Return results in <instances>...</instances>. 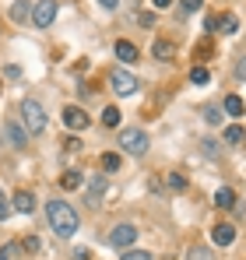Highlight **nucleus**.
<instances>
[{
    "instance_id": "1a4fd4ad",
    "label": "nucleus",
    "mask_w": 246,
    "mask_h": 260,
    "mask_svg": "<svg viewBox=\"0 0 246 260\" xmlns=\"http://www.w3.org/2000/svg\"><path fill=\"white\" fill-rule=\"evenodd\" d=\"M11 204H14V211H21V215H32V211H36V197H32L28 190H18Z\"/></svg>"
},
{
    "instance_id": "2f4dec72",
    "label": "nucleus",
    "mask_w": 246,
    "mask_h": 260,
    "mask_svg": "<svg viewBox=\"0 0 246 260\" xmlns=\"http://www.w3.org/2000/svg\"><path fill=\"white\" fill-rule=\"evenodd\" d=\"M204 151L211 155V158H214V155H218V144H214V141H204Z\"/></svg>"
},
{
    "instance_id": "7ed1b4c3",
    "label": "nucleus",
    "mask_w": 246,
    "mask_h": 260,
    "mask_svg": "<svg viewBox=\"0 0 246 260\" xmlns=\"http://www.w3.org/2000/svg\"><path fill=\"white\" fill-rule=\"evenodd\" d=\"M120 148L127 151V155H144L148 151V134L144 130H137V127H123L120 130Z\"/></svg>"
},
{
    "instance_id": "9b49d317",
    "label": "nucleus",
    "mask_w": 246,
    "mask_h": 260,
    "mask_svg": "<svg viewBox=\"0 0 246 260\" xmlns=\"http://www.w3.org/2000/svg\"><path fill=\"white\" fill-rule=\"evenodd\" d=\"M116 56H120V63H137V60H141L137 46L127 43V39H120V43H116Z\"/></svg>"
},
{
    "instance_id": "5701e85b",
    "label": "nucleus",
    "mask_w": 246,
    "mask_h": 260,
    "mask_svg": "<svg viewBox=\"0 0 246 260\" xmlns=\"http://www.w3.org/2000/svg\"><path fill=\"white\" fill-rule=\"evenodd\" d=\"M120 260H151V253H148V250H130V246H127V250L120 253Z\"/></svg>"
},
{
    "instance_id": "c756f323",
    "label": "nucleus",
    "mask_w": 246,
    "mask_h": 260,
    "mask_svg": "<svg viewBox=\"0 0 246 260\" xmlns=\"http://www.w3.org/2000/svg\"><path fill=\"white\" fill-rule=\"evenodd\" d=\"M201 4H204V0H183V11L194 14V11H201Z\"/></svg>"
},
{
    "instance_id": "9d476101",
    "label": "nucleus",
    "mask_w": 246,
    "mask_h": 260,
    "mask_svg": "<svg viewBox=\"0 0 246 260\" xmlns=\"http://www.w3.org/2000/svg\"><path fill=\"white\" fill-rule=\"evenodd\" d=\"M211 239H214V246H229V243H236V225H214Z\"/></svg>"
},
{
    "instance_id": "6e6552de",
    "label": "nucleus",
    "mask_w": 246,
    "mask_h": 260,
    "mask_svg": "<svg viewBox=\"0 0 246 260\" xmlns=\"http://www.w3.org/2000/svg\"><path fill=\"white\" fill-rule=\"evenodd\" d=\"M151 56L162 60V63H169V60L176 56V46L169 43V39H155V43H151Z\"/></svg>"
},
{
    "instance_id": "6ab92c4d",
    "label": "nucleus",
    "mask_w": 246,
    "mask_h": 260,
    "mask_svg": "<svg viewBox=\"0 0 246 260\" xmlns=\"http://www.w3.org/2000/svg\"><path fill=\"white\" fill-rule=\"evenodd\" d=\"M214 204H218V208H232V204H236V193H232L229 186H222V190L214 193Z\"/></svg>"
},
{
    "instance_id": "4468645a",
    "label": "nucleus",
    "mask_w": 246,
    "mask_h": 260,
    "mask_svg": "<svg viewBox=\"0 0 246 260\" xmlns=\"http://www.w3.org/2000/svg\"><path fill=\"white\" fill-rule=\"evenodd\" d=\"M7 141L14 144V148H25L28 141H25V127L21 123H7Z\"/></svg>"
},
{
    "instance_id": "a878e982",
    "label": "nucleus",
    "mask_w": 246,
    "mask_h": 260,
    "mask_svg": "<svg viewBox=\"0 0 246 260\" xmlns=\"http://www.w3.org/2000/svg\"><path fill=\"white\" fill-rule=\"evenodd\" d=\"M18 253V243H7V246H0V260H14Z\"/></svg>"
},
{
    "instance_id": "423d86ee",
    "label": "nucleus",
    "mask_w": 246,
    "mask_h": 260,
    "mask_svg": "<svg viewBox=\"0 0 246 260\" xmlns=\"http://www.w3.org/2000/svg\"><path fill=\"white\" fill-rule=\"evenodd\" d=\"M109 85H113L116 95H134V91H137V78L127 74V71H113V74H109Z\"/></svg>"
},
{
    "instance_id": "7c9ffc66",
    "label": "nucleus",
    "mask_w": 246,
    "mask_h": 260,
    "mask_svg": "<svg viewBox=\"0 0 246 260\" xmlns=\"http://www.w3.org/2000/svg\"><path fill=\"white\" fill-rule=\"evenodd\" d=\"M236 78H239V81H246V56H239V60H236Z\"/></svg>"
},
{
    "instance_id": "4be33fe9",
    "label": "nucleus",
    "mask_w": 246,
    "mask_h": 260,
    "mask_svg": "<svg viewBox=\"0 0 246 260\" xmlns=\"http://www.w3.org/2000/svg\"><path fill=\"white\" fill-rule=\"evenodd\" d=\"M190 81H194V85H211V71H207V67H194V71H190Z\"/></svg>"
},
{
    "instance_id": "ddd939ff",
    "label": "nucleus",
    "mask_w": 246,
    "mask_h": 260,
    "mask_svg": "<svg viewBox=\"0 0 246 260\" xmlns=\"http://www.w3.org/2000/svg\"><path fill=\"white\" fill-rule=\"evenodd\" d=\"M243 109H246V102L239 99V95H225V113H229L232 120H239V116H243Z\"/></svg>"
},
{
    "instance_id": "cd10ccee",
    "label": "nucleus",
    "mask_w": 246,
    "mask_h": 260,
    "mask_svg": "<svg viewBox=\"0 0 246 260\" xmlns=\"http://www.w3.org/2000/svg\"><path fill=\"white\" fill-rule=\"evenodd\" d=\"M169 186H172V190H183V186H187V179H183L179 173H172V176H169Z\"/></svg>"
},
{
    "instance_id": "dca6fc26",
    "label": "nucleus",
    "mask_w": 246,
    "mask_h": 260,
    "mask_svg": "<svg viewBox=\"0 0 246 260\" xmlns=\"http://www.w3.org/2000/svg\"><path fill=\"white\" fill-rule=\"evenodd\" d=\"M218 32L236 36V32H239V18H236V14H222V18H218Z\"/></svg>"
},
{
    "instance_id": "aec40b11",
    "label": "nucleus",
    "mask_w": 246,
    "mask_h": 260,
    "mask_svg": "<svg viewBox=\"0 0 246 260\" xmlns=\"http://www.w3.org/2000/svg\"><path fill=\"white\" fill-rule=\"evenodd\" d=\"M102 123H106V127H120V109H116V106H106V109H102Z\"/></svg>"
},
{
    "instance_id": "412c9836",
    "label": "nucleus",
    "mask_w": 246,
    "mask_h": 260,
    "mask_svg": "<svg viewBox=\"0 0 246 260\" xmlns=\"http://www.w3.org/2000/svg\"><path fill=\"white\" fill-rule=\"evenodd\" d=\"M239 141H246V130L239 123H232V127L225 130V144H239Z\"/></svg>"
},
{
    "instance_id": "2eb2a0df",
    "label": "nucleus",
    "mask_w": 246,
    "mask_h": 260,
    "mask_svg": "<svg viewBox=\"0 0 246 260\" xmlns=\"http://www.w3.org/2000/svg\"><path fill=\"white\" fill-rule=\"evenodd\" d=\"M11 18H14V21H28V18H32L28 0H14V4H11Z\"/></svg>"
},
{
    "instance_id": "393cba45",
    "label": "nucleus",
    "mask_w": 246,
    "mask_h": 260,
    "mask_svg": "<svg viewBox=\"0 0 246 260\" xmlns=\"http://www.w3.org/2000/svg\"><path fill=\"white\" fill-rule=\"evenodd\" d=\"M222 116H225L222 109H211V106L204 109V120H207V123H222Z\"/></svg>"
},
{
    "instance_id": "f8f14e48",
    "label": "nucleus",
    "mask_w": 246,
    "mask_h": 260,
    "mask_svg": "<svg viewBox=\"0 0 246 260\" xmlns=\"http://www.w3.org/2000/svg\"><path fill=\"white\" fill-rule=\"evenodd\" d=\"M102 193H106V179L99 176V179H91V183H88V204L95 208V204L102 201Z\"/></svg>"
},
{
    "instance_id": "f3484780",
    "label": "nucleus",
    "mask_w": 246,
    "mask_h": 260,
    "mask_svg": "<svg viewBox=\"0 0 246 260\" xmlns=\"http://www.w3.org/2000/svg\"><path fill=\"white\" fill-rule=\"evenodd\" d=\"M60 186H64V190H74V186H81V173H78V169H67V173L60 176Z\"/></svg>"
},
{
    "instance_id": "f03ea898",
    "label": "nucleus",
    "mask_w": 246,
    "mask_h": 260,
    "mask_svg": "<svg viewBox=\"0 0 246 260\" xmlns=\"http://www.w3.org/2000/svg\"><path fill=\"white\" fill-rule=\"evenodd\" d=\"M21 120H25V130L28 134H42L46 130V113H42L39 99H25L21 102Z\"/></svg>"
},
{
    "instance_id": "20e7f679",
    "label": "nucleus",
    "mask_w": 246,
    "mask_h": 260,
    "mask_svg": "<svg viewBox=\"0 0 246 260\" xmlns=\"http://www.w3.org/2000/svg\"><path fill=\"white\" fill-rule=\"evenodd\" d=\"M32 21H36V28H49L56 21V0H39L32 7Z\"/></svg>"
},
{
    "instance_id": "f704fd0d",
    "label": "nucleus",
    "mask_w": 246,
    "mask_h": 260,
    "mask_svg": "<svg viewBox=\"0 0 246 260\" xmlns=\"http://www.w3.org/2000/svg\"><path fill=\"white\" fill-rule=\"evenodd\" d=\"M0 221H4V215H0Z\"/></svg>"
},
{
    "instance_id": "473e14b6",
    "label": "nucleus",
    "mask_w": 246,
    "mask_h": 260,
    "mask_svg": "<svg viewBox=\"0 0 246 260\" xmlns=\"http://www.w3.org/2000/svg\"><path fill=\"white\" fill-rule=\"evenodd\" d=\"M99 4H102V7H106V11H113V7H116V4H120V0H99Z\"/></svg>"
},
{
    "instance_id": "a211bd4d",
    "label": "nucleus",
    "mask_w": 246,
    "mask_h": 260,
    "mask_svg": "<svg viewBox=\"0 0 246 260\" xmlns=\"http://www.w3.org/2000/svg\"><path fill=\"white\" fill-rule=\"evenodd\" d=\"M99 166H102L106 173H116V169H120V155H116V151H106V155L99 158Z\"/></svg>"
},
{
    "instance_id": "b1692460",
    "label": "nucleus",
    "mask_w": 246,
    "mask_h": 260,
    "mask_svg": "<svg viewBox=\"0 0 246 260\" xmlns=\"http://www.w3.org/2000/svg\"><path fill=\"white\" fill-rule=\"evenodd\" d=\"M21 246H25L28 253H42V239H39V236H25V239H21Z\"/></svg>"
},
{
    "instance_id": "0eeeda50",
    "label": "nucleus",
    "mask_w": 246,
    "mask_h": 260,
    "mask_svg": "<svg viewBox=\"0 0 246 260\" xmlns=\"http://www.w3.org/2000/svg\"><path fill=\"white\" fill-rule=\"evenodd\" d=\"M134 239H137V229H134V225H116V229L109 232V246H116V250H127Z\"/></svg>"
},
{
    "instance_id": "72a5a7b5",
    "label": "nucleus",
    "mask_w": 246,
    "mask_h": 260,
    "mask_svg": "<svg viewBox=\"0 0 246 260\" xmlns=\"http://www.w3.org/2000/svg\"><path fill=\"white\" fill-rule=\"evenodd\" d=\"M155 7H159V11H165V7H172V0H155Z\"/></svg>"
},
{
    "instance_id": "39448f33",
    "label": "nucleus",
    "mask_w": 246,
    "mask_h": 260,
    "mask_svg": "<svg viewBox=\"0 0 246 260\" xmlns=\"http://www.w3.org/2000/svg\"><path fill=\"white\" fill-rule=\"evenodd\" d=\"M60 120H64V127H67V130H84L88 123H91V116L84 113L81 106H64Z\"/></svg>"
},
{
    "instance_id": "c85d7f7f",
    "label": "nucleus",
    "mask_w": 246,
    "mask_h": 260,
    "mask_svg": "<svg viewBox=\"0 0 246 260\" xmlns=\"http://www.w3.org/2000/svg\"><path fill=\"white\" fill-rule=\"evenodd\" d=\"M4 78H11V81H18V78H21V67H11V63H7V67H4Z\"/></svg>"
},
{
    "instance_id": "bb28decb",
    "label": "nucleus",
    "mask_w": 246,
    "mask_h": 260,
    "mask_svg": "<svg viewBox=\"0 0 246 260\" xmlns=\"http://www.w3.org/2000/svg\"><path fill=\"white\" fill-rule=\"evenodd\" d=\"M190 260H211V253H207L204 246H194V250H190Z\"/></svg>"
},
{
    "instance_id": "f257e3e1",
    "label": "nucleus",
    "mask_w": 246,
    "mask_h": 260,
    "mask_svg": "<svg viewBox=\"0 0 246 260\" xmlns=\"http://www.w3.org/2000/svg\"><path fill=\"white\" fill-rule=\"evenodd\" d=\"M46 218H49V225H53V232H56L60 239H71V236L78 232V211H74L67 201H49Z\"/></svg>"
}]
</instances>
